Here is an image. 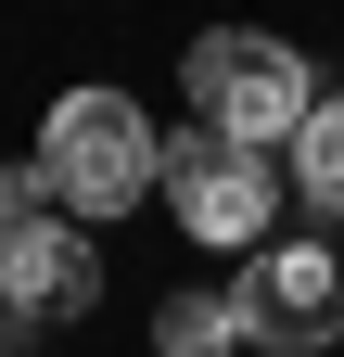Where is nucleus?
I'll return each instance as SVG.
<instances>
[{
	"label": "nucleus",
	"mask_w": 344,
	"mask_h": 357,
	"mask_svg": "<svg viewBox=\"0 0 344 357\" xmlns=\"http://www.w3.org/2000/svg\"><path fill=\"white\" fill-rule=\"evenodd\" d=\"M0 217H64V204H52V166H38V153H26V166H0Z\"/></svg>",
	"instance_id": "8"
},
{
	"label": "nucleus",
	"mask_w": 344,
	"mask_h": 357,
	"mask_svg": "<svg viewBox=\"0 0 344 357\" xmlns=\"http://www.w3.org/2000/svg\"><path fill=\"white\" fill-rule=\"evenodd\" d=\"M90 294H102L90 217H0V306H26V319H77Z\"/></svg>",
	"instance_id": "5"
},
{
	"label": "nucleus",
	"mask_w": 344,
	"mask_h": 357,
	"mask_svg": "<svg viewBox=\"0 0 344 357\" xmlns=\"http://www.w3.org/2000/svg\"><path fill=\"white\" fill-rule=\"evenodd\" d=\"M179 102H191V128H217V141H293V115L319 102L306 89V64L281 52V38H255V26H217V38H191V64H179Z\"/></svg>",
	"instance_id": "2"
},
{
	"label": "nucleus",
	"mask_w": 344,
	"mask_h": 357,
	"mask_svg": "<svg viewBox=\"0 0 344 357\" xmlns=\"http://www.w3.org/2000/svg\"><path fill=\"white\" fill-rule=\"evenodd\" d=\"M38 166H52V204L64 217H115V204L153 192L166 141H153V115L127 102V89H64L52 128H38Z\"/></svg>",
	"instance_id": "1"
},
{
	"label": "nucleus",
	"mask_w": 344,
	"mask_h": 357,
	"mask_svg": "<svg viewBox=\"0 0 344 357\" xmlns=\"http://www.w3.org/2000/svg\"><path fill=\"white\" fill-rule=\"evenodd\" d=\"M153 178H166V204H179V230H191V243H230V255H255L268 217H281V166L255 153V141H217V128L166 141Z\"/></svg>",
	"instance_id": "3"
},
{
	"label": "nucleus",
	"mask_w": 344,
	"mask_h": 357,
	"mask_svg": "<svg viewBox=\"0 0 344 357\" xmlns=\"http://www.w3.org/2000/svg\"><path fill=\"white\" fill-rule=\"evenodd\" d=\"M242 319H230V294H166L153 306V357H230Z\"/></svg>",
	"instance_id": "7"
},
{
	"label": "nucleus",
	"mask_w": 344,
	"mask_h": 357,
	"mask_svg": "<svg viewBox=\"0 0 344 357\" xmlns=\"http://www.w3.org/2000/svg\"><path fill=\"white\" fill-rule=\"evenodd\" d=\"M230 319H242V344H268V357H319L344 332V268H331V243H255L242 281H230Z\"/></svg>",
	"instance_id": "4"
},
{
	"label": "nucleus",
	"mask_w": 344,
	"mask_h": 357,
	"mask_svg": "<svg viewBox=\"0 0 344 357\" xmlns=\"http://www.w3.org/2000/svg\"><path fill=\"white\" fill-rule=\"evenodd\" d=\"M293 192L344 217V89H319V102L293 115Z\"/></svg>",
	"instance_id": "6"
}]
</instances>
